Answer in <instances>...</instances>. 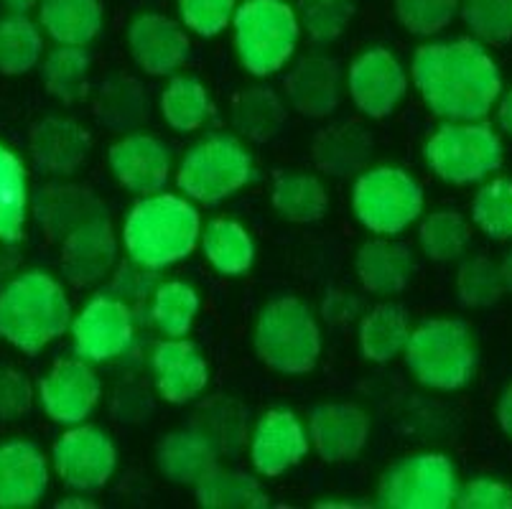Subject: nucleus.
Here are the masks:
<instances>
[{"label": "nucleus", "mask_w": 512, "mask_h": 509, "mask_svg": "<svg viewBox=\"0 0 512 509\" xmlns=\"http://www.w3.org/2000/svg\"><path fill=\"white\" fill-rule=\"evenodd\" d=\"M31 158L49 174H74L87 161L92 138L77 120L44 118L31 128Z\"/></svg>", "instance_id": "b1692460"}, {"label": "nucleus", "mask_w": 512, "mask_h": 509, "mask_svg": "<svg viewBox=\"0 0 512 509\" xmlns=\"http://www.w3.org/2000/svg\"><path fill=\"white\" fill-rule=\"evenodd\" d=\"M273 207L288 222H319L329 207V196L324 184L309 174H283L273 184Z\"/></svg>", "instance_id": "473e14b6"}, {"label": "nucleus", "mask_w": 512, "mask_h": 509, "mask_svg": "<svg viewBox=\"0 0 512 509\" xmlns=\"http://www.w3.org/2000/svg\"><path fill=\"white\" fill-rule=\"evenodd\" d=\"M133 311L113 293L92 298L74 319V352L87 362H107L128 352L133 342Z\"/></svg>", "instance_id": "f8f14e48"}, {"label": "nucleus", "mask_w": 512, "mask_h": 509, "mask_svg": "<svg viewBox=\"0 0 512 509\" xmlns=\"http://www.w3.org/2000/svg\"><path fill=\"white\" fill-rule=\"evenodd\" d=\"M232 23L237 56L255 77L281 72L299 44V16L286 0H245Z\"/></svg>", "instance_id": "39448f33"}, {"label": "nucleus", "mask_w": 512, "mask_h": 509, "mask_svg": "<svg viewBox=\"0 0 512 509\" xmlns=\"http://www.w3.org/2000/svg\"><path fill=\"white\" fill-rule=\"evenodd\" d=\"M395 16L418 36L439 34L454 21L462 0H393Z\"/></svg>", "instance_id": "49530a36"}, {"label": "nucleus", "mask_w": 512, "mask_h": 509, "mask_svg": "<svg viewBox=\"0 0 512 509\" xmlns=\"http://www.w3.org/2000/svg\"><path fill=\"white\" fill-rule=\"evenodd\" d=\"M309 438L327 464L355 459L370 438V418L352 403H327L311 410Z\"/></svg>", "instance_id": "6ab92c4d"}, {"label": "nucleus", "mask_w": 512, "mask_h": 509, "mask_svg": "<svg viewBox=\"0 0 512 509\" xmlns=\"http://www.w3.org/2000/svg\"><path fill=\"white\" fill-rule=\"evenodd\" d=\"M502 280H505V291H512V252H507L505 263L500 265Z\"/></svg>", "instance_id": "bf43d9fd"}, {"label": "nucleus", "mask_w": 512, "mask_h": 509, "mask_svg": "<svg viewBox=\"0 0 512 509\" xmlns=\"http://www.w3.org/2000/svg\"><path fill=\"white\" fill-rule=\"evenodd\" d=\"M462 16L482 41L490 44L512 41V0H464Z\"/></svg>", "instance_id": "a18cd8bd"}, {"label": "nucleus", "mask_w": 512, "mask_h": 509, "mask_svg": "<svg viewBox=\"0 0 512 509\" xmlns=\"http://www.w3.org/2000/svg\"><path fill=\"white\" fill-rule=\"evenodd\" d=\"M202 235L194 204L174 194L146 196L130 209L123 242L130 260L153 270H164L192 255Z\"/></svg>", "instance_id": "f03ea898"}, {"label": "nucleus", "mask_w": 512, "mask_h": 509, "mask_svg": "<svg viewBox=\"0 0 512 509\" xmlns=\"http://www.w3.org/2000/svg\"><path fill=\"white\" fill-rule=\"evenodd\" d=\"M411 326L408 311L398 303H380L362 319L360 347L370 362H390L406 352Z\"/></svg>", "instance_id": "7c9ffc66"}, {"label": "nucleus", "mask_w": 512, "mask_h": 509, "mask_svg": "<svg viewBox=\"0 0 512 509\" xmlns=\"http://www.w3.org/2000/svg\"><path fill=\"white\" fill-rule=\"evenodd\" d=\"M355 265L362 288L375 296H393V293L406 291L416 270L411 247L395 240L365 242L357 252Z\"/></svg>", "instance_id": "bb28decb"}, {"label": "nucleus", "mask_w": 512, "mask_h": 509, "mask_svg": "<svg viewBox=\"0 0 512 509\" xmlns=\"http://www.w3.org/2000/svg\"><path fill=\"white\" fill-rule=\"evenodd\" d=\"M34 212L49 240L62 242L77 227L107 214V209L87 186L49 184L34 194Z\"/></svg>", "instance_id": "5701e85b"}, {"label": "nucleus", "mask_w": 512, "mask_h": 509, "mask_svg": "<svg viewBox=\"0 0 512 509\" xmlns=\"http://www.w3.org/2000/svg\"><path fill=\"white\" fill-rule=\"evenodd\" d=\"M158 286L161 283H158L156 270L146 268V265L136 263V260H128V263H123L115 270L113 283H110V291L107 293H113V296H118L125 303H138L153 296Z\"/></svg>", "instance_id": "09e8293b"}, {"label": "nucleus", "mask_w": 512, "mask_h": 509, "mask_svg": "<svg viewBox=\"0 0 512 509\" xmlns=\"http://www.w3.org/2000/svg\"><path fill=\"white\" fill-rule=\"evenodd\" d=\"M26 207H29V189H26L23 163L8 148L0 146V240H21Z\"/></svg>", "instance_id": "e433bc0d"}, {"label": "nucleus", "mask_w": 512, "mask_h": 509, "mask_svg": "<svg viewBox=\"0 0 512 509\" xmlns=\"http://www.w3.org/2000/svg\"><path fill=\"white\" fill-rule=\"evenodd\" d=\"M197 502L207 509H263L271 504L258 479L245 471L214 466L194 487Z\"/></svg>", "instance_id": "c756f323"}, {"label": "nucleus", "mask_w": 512, "mask_h": 509, "mask_svg": "<svg viewBox=\"0 0 512 509\" xmlns=\"http://www.w3.org/2000/svg\"><path fill=\"white\" fill-rule=\"evenodd\" d=\"M107 161L115 179L136 194H158L171 174V151L148 133L123 135L110 146Z\"/></svg>", "instance_id": "dca6fc26"}, {"label": "nucleus", "mask_w": 512, "mask_h": 509, "mask_svg": "<svg viewBox=\"0 0 512 509\" xmlns=\"http://www.w3.org/2000/svg\"><path fill=\"white\" fill-rule=\"evenodd\" d=\"M59 509H67V507H79V509H92L97 507L95 502H87V499H79V497H72V499H64V502H57Z\"/></svg>", "instance_id": "052dcab7"}, {"label": "nucleus", "mask_w": 512, "mask_h": 509, "mask_svg": "<svg viewBox=\"0 0 512 509\" xmlns=\"http://www.w3.org/2000/svg\"><path fill=\"white\" fill-rule=\"evenodd\" d=\"M456 507L462 509H512V489L492 479H477L456 497Z\"/></svg>", "instance_id": "3c124183"}, {"label": "nucleus", "mask_w": 512, "mask_h": 509, "mask_svg": "<svg viewBox=\"0 0 512 509\" xmlns=\"http://www.w3.org/2000/svg\"><path fill=\"white\" fill-rule=\"evenodd\" d=\"M235 11V0H179V13L186 28L207 39L222 34L227 23L235 18Z\"/></svg>", "instance_id": "de8ad7c7"}, {"label": "nucleus", "mask_w": 512, "mask_h": 509, "mask_svg": "<svg viewBox=\"0 0 512 509\" xmlns=\"http://www.w3.org/2000/svg\"><path fill=\"white\" fill-rule=\"evenodd\" d=\"M426 161L449 184H472L497 171L502 143L484 123H446L426 143Z\"/></svg>", "instance_id": "1a4fd4ad"}, {"label": "nucleus", "mask_w": 512, "mask_h": 509, "mask_svg": "<svg viewBox=\"0 0 512 509\" xmlns=\"http://www.w3.org/2000/svg\"><path fill=\"white\" fill-rule=\"evenodd\" d=\"M161 115L179 133L199 130L212 115L207 87L197 77H174L161 95Z\"/></svg>", "instance_id": "f704fd0d"}, {"label": "nucleus", "mask_w": 512, "mask_h": 509, "mask_svg": "<svg viewBox=\"0 0 512 509\" xmlns=\"http://www.w3.org/2000/svg\"><path fill=\"white\" fill-rule=\"evenodd\" d=\"M51 459L69 489L100 492L118 466V451L105 431L95 426H77L59 436Z\"/></svg>", "instance_id": "9b49d317"}, {"label": "nucleus", "mask_w": 512, "mask_h": 509, "mask_svg": "<svg viewBox=\"0 0 512 509\" xmlns=\"http://www.w3.org/2000/svg\"><path fill=\"white\" fill-rule=\"evenodd\" d=\"M199 314V296L181 280L161 283L153 293L151 319L166 336H186Z\"/></svg>", "instance_id": "ea45409f"}, {"label": "nucleus", "mask_w": 512, "mask_h": 509, "mask_svg": "<svg viewBox=\"0 0 512 509\" xmlns=\"http://www.w3.org/2000/svg\"><path fill=\"white\" fill-rule=\"evenodd\" d=\"M456 293H459L462 306L467 308L492 306L505 293L502 270L487 258L467 260L456 275Z\"/></svg>", "instance_id": "37998d69"}, {"label": "nucleus", "mask_w": 512, "mask_h": 509, "mask_svg": "<svg viewBox=\"0 0 512 509\" xmlns=\"http://www.w3.org/2000/svg\"><path fill=\"white\" fill-rule=\"evenodd\" d=\"M288 112L281 97L268 87H250L232 102V128L253 143H268L286 125Z\"/></svg>", "instance_id": "c85d7f7f"}, {"label": "nucleus", "mask_w": 512, "mask_h": 509, "mask_svg": "<svg viewBox=\"0 0 512 509\" xmlns=\"http://www.w3.org/2000/svg\"><path fill=\"white\" fill-rule=\"evenodd\" d=\"M255 352L271 370L306 375L321 354V331L301 298L283 296L260 311L255 324Z\"/></svg>", "instance_id": "20e7f679"}, {"label": "nucleus", "mask_w": 512, "mask_h": 509, "mask_svg": "<svg viewBox=\"0 0 512 509\" xmlns=\"http://www.w3.org/2000/svg\"><path fill=\"white\" fill-rule=\"evenodd\" d=\"M49 466L31 441L0 443V509H29L44 499Z\"/></svg>", "instance_id": "4be33fe9"}, {"label": "nucleus", "mask_w": 512, "mask_h": 509, "mask_svg": "<svg viewBox=\"0 0 512 509\" xmlns=\"http://www.w3.org/2000/svg\"><path fill=\"white\" fill-rule=\"evenodd\" d=\"M3 3H6V6L11 8V11L26 13V11H29V8H34L36 3H39V0H3Z\"/></svg>", "instance_id": "13d9d810"}, {"label": "nucleus", "mask_w": 512, "mask_h": 509, "mask_svg": "<svg viewBox=\"0 0 512 509\" xmlns=\"http://www.w3.org/2000/svg\"><path fill=\"white\" fill-rule=\"evenodd\" d=\"M189 36L169 16L146 13L128 28V49L143 72L153 77L176 72L189 56Z\"/></svg>", "instance_id": "f3484780"}, {"label": "nucleus", "mask_w": 512, "mask_h": 509, "mask_svg": "<svg viewBox=\"0 0 512 509\" xmlns=\"http://www.w3.org/2000/svg\"><path fill=\"white\" fill-rule=\"evenodd\" d=\"M372 135L365 125L360 123H339L319 130L311 143V156L319 171L329 176L360 174L372 158Z\"/></svg>", "instance_id": "393cba45"}, {"label": "nucleus", "mask_w": 512, "mask_h": 509, "mask_svg": "<svg viewBox=\"0 0 512 509\" xmlns=\"http://www.w3.org/2000/svg\"><path fill=\"white\" fill-rule=\"evenodd\" d=\"M34 405V387L23 372L0 367V420H16Z\"/></svg>", "instance_id": "8fccbe9b"}, {"label": "nucleus", "mask_w": 512, "mask_h": 509, "mask_svg": "<svg viewBox=\"0 0 512 509\" xmlns=\"http://www.w3.org/2000/svg\"><path fill=\"white\" fill-rule=\"evenodd\" d=\"M202 250L212 268L222 275H240L253 268V237L232 219H212L202 232Z\"/></svg>", "instance_id": "2f4dec72"}, {"label": "nucleus", "mask_w": 512, "mask_h": 509, "mask_svg": "<svg viewBox=\"0 0 512 509\" xmlns=\"http://www.w3.org/2000/svg\"><path fill=\"white\" fill-rule=\"evenodd\" d=\"M102 385L87 359H62L41 380L39 398L46 415L64 426H77L97 408Z\"/></svg>", "instance_id": "4468645a"}, {"label": "nucleus", "mask_w": 512, "mask_h": 509, "mask_svg": "<svg viewBox=\"0 0 512 509\" xmlns=\"http://www.w3.org/2000/svg\"><path fill=\"white\" fill-rule=\"evenodd\" d=\"M192 428L204 433L217 446L220 456H237L245 446V438H248L245 410L230 398H217L212 403L202 405V410L194 415Z\"/></svg>", "instance_id": "c9c22d12"}, {"label": "nucleus", "mask_w": 512, "mask_h": 509, "mask_svg": "<svg viewBox=\"0 0 512 509\" xmlns=\"http://www.w3.org/2000/svg\"><path fill=\"white\" fill-rule=\"evenodd\" d=\"M72 321L67 293L51 275L29 270L0 291V336L26 354H39Z\"/></svg>", "instance_id": "7ed1b4c3"}, {"label": "nucleus", "mask_w": 512, "mask_h": 509, "mask_svg": "<svg viewBox=\"0 0 512 509\" xmlns=\"http://www.w3.org/2000/svg\"><path fill=\"white\" fill-rule=\"evenodd\" d=\"M309 454V436L291 410H268L255 426L250 461L263 476H278Z\"/></svg>", "instance_id": "a211bd4d"}, {"label": "nucleus", "mask_w": 512, "mask_h": 509, "mask_svg": "<svg viewBox=\"0 0 512 509\" xmlns=\"http://www.w3.org/2000/svg\"><path fill=\"white\" fill-rule=\"evenodd\" d=\"M220 451L197 428L174 431L161 438L156 448L158 469L174 484L197 487L204 476L217 466Z\"/></svg>", "instance_id": "a878e982"}, {"label": "nucleus", "mask_w": 512, "mask_h": 509, "mask_svg": "<svg viewBox=\"0 0 512 509\" xmlns=\"http://www.w3.org/2000/svg\"><path fill=\"white\" fill-rule=\"evenodd\" d=\"M472 217L482 232L492 240H510L512 237V181L495 179L482 186L474 196Z\"/></svg>", "instance_id": "79ce46f5"}, {"label": "nucleus", "mask_w": 512, "mask_h": 509, "mask_svg": "<svg viewBox=\"0 0 512 509\" xmlns=\"http://www.w3.org/2000/svg\"><path fill=\"white\" fill-rule=\"evenodd\" d=\"M39 21L59 44L85 46L100 34L102 6L100 0H41Z\"/></svg>", "instance_id": "cd10ccee"}, {"label": "nucleus", "mask_w": 512, "mask_h": 509, "mask_svg": "<svg viewBox=\"0 0 512 509\" xmlns=\"http://www.w3.org/2000/svg\"><path fill=\"white\" fill-rule=\"evenodd\" d=\"M360 308V301H355L352 296H342V293H332L324 303V316L332 321H347L355 316V311Z\"/></svg>", "instance_id": "864d4df0"}, {"label": "nucleus", "mask_w": 512, "mask_h": 509, "mask_svg": "<svg viewBox=\"0 0 512 509\" xmlns=\"http://www.w3.org/2000/svg\"><path fill=\"white\" fill-rule=\"evenodd\" d=\"M41 51L44 41L39 28L23 13L0 18V74L6 77L26 74L39 64Z\"/></svg>", "instance_id": "58836bf2"}, {"label": "nucleus", "mask_w": 512, "mask_h": 509, "mask_svg": "<svg viewBox=\"0 0 512 509\" xmlns=\"http://www.w3.org/2000/svg\"><path fill=\"white\" fill-rule=\"evenodd\" d=\"M406 362L418 382L434 390H459L477 370V347L464 321L431 319L411 331Z\"/></svg>", "instance_id": "423d86ee"}, {"label": "nucleus", "mask_w": 512, "mask_h": 509, "mask_svg": "<svg viewBox=\"0 0 512 509\" xmlns=\"http://www.w3.org/2000/svg\"><path fill=\"white\" fill-rule=\"evenodd\" d=\"M301 23L314 44H332L355 16L352 0H296Z\"/></svg>", "instance_id": "c03bdc74"}, {"label": "nucleus", "mask_w": 512, "mask_h": 509, "mask_svg": "<svg viewBox=\"0 0 512 509\" xmlns=\"http://www.w3.org/2000/svg\"><path fill=\"white\" fill-rule=\"evenodd\" d=\"M411 72L423 102L451 123L482 120L502 87L497 64L472 39L421 46Z\"/></svg>", "instance_id": "f257e3e1"}, {"label": "nucleus", "mask_w": 512, "mask_h": 509, "mask_svg": "<svg viewBox=\"0 0 512 509\" xmlns=\"http://www.w3.org/2000/svg\"><path fill=\"white\" fill-rule=\"evenodd\" d=\"M469 224L454 209H441V212L428 214L421 222L418 240H421L423 252L436 263H449L464 255L469 245Z\"/></svg>", "instance_id": "a19ab883"}, {"label": "nucleus", "mask_w": 512, "mask_h": 509, "mask_svg": "<svg viewBox=\"0 0 512 509\" xmlns=\"http://www.w3.org/2000/svg\"><path fill=\"white\" fill-rule=\"evenodd\" d=\"M406 92V69L388 49H367L349 67V95L367 118H388Z\"/></svg>", "instance_id": "ddd939ff"}, {"label": "nucleus", "mask_w": 512, "mask_h": 509, "mask_svg": "<svg viewBox=\"0 0 512 509\" xmlns=\"http://www.w3.org/2000/svg\"><path fill=\"white\" fill-rule=\"evenodd\" d=\"M16 242H0V275L11 273L21 263V252L16 250Z\"/></svg>", "instance_id": "5fc2aeb1"}, {"label": "nucleus", "mask_w": 512, "mask_h": 509, "mask_svg": "<svg viewBox=\"0 0 512 509\" xmlns=\"http://www.w3.org/2000/svg\"><path fill=\"white\" fill-rule=\"evenodd\" d=\"M283 87L293 110L314 120L327 118L342 100V69L329 56L309 54L293 64Z\"/></svg>", "instance_id": "412c9836"}, {"label": "nucleus", "mask_w": 512, "mask_h": 509, "mask_svg": "<svg viewBox=\"0 0 512 509\" xmlns=\"http://www.w3.org/2000/svg\"><path fill=\"white\" fill-rule=\"evenodd\" d=\"M253 179V158L232 135H209L186 153L176 184L189 199L217 204Z\"/></svg>", "instance_id": "0eeeda50"}, {"label": "nucleus", "mask_w": 512, "mask_h": 509, "mask_svg": "<svg viewBox=\"0 0 512 509\" xmlns=\"http://www.w3.org/2000/svg\"><path fill=\"white\" fill-rule=\"evenodd\" d=\"M497 418H500L502 431L512 438V385L507 387L505 395H502L500 408H497Z\"/></svg>", "instance_id": "6e6d98bb"}, {"label": "nucleus", "mask_w": 512, "mask_h": 509, "mask_svg": "<svg viewBox=\"0 0 512 509\" xmlns=\"http://www.w3.org/2000/svg\"><path fill=\"white\" fill-rule=\"evenodd\" d=\"M87 72H90V54L82 46L62 44L51 51L44 62V87L51 97L64 105H72L87 92Z\"/></svg>", "instance_id": "4c0bfd02"}, {"label": "nucleus", "mask_w": 512, "mask_h": 509, "mask_svg": "<svg viewBox=\"0 0 512 509\" xmlns=\"http://www.w3.org/2000/svg\"><path fill=\"white\" fill-rule=\"evenodd\" d=\"M497 118H500V125L505 133L512 135V90L502 97L500 102V112H497Z\"/></svg>", "instance_id": "4d7b16f0"}, {"label": "nucleus", "mask_w": 512, "mask_h": 509, "mask_svg": "<svg viewBox=\"0 0 512 509\" xmlns=\"http://www.w3.org/2000/svg\"><path fill=\"white\" fill-rule=\"evenodd\" d=\"M118 260V240L107 214L90 219L62 240L64 278L74 288H90L100 283Z\"/></svg>", "instance_id": "2eb2a0df"}, {"label": "nucleus", "mask_w": 512, "mask_h": 509, "mask_svg": "<svg viewBox=\"0 0 512 509\" xmlns=\"http://www.w3.org/2000/svg\"><path fill=\"white\" fill-rule=\"evenodd\" d=\"M151 410V398L148 392L141 390V387H123V390L115 395L113 413L118 415V420L123 423H136V420H143Z\"/></svg>", "instance_id": "603ef678"}, {"label": "nucleus", "mask_w": 512, "mask_h": 509, "mask_svg": "<svg viewBox=\"0 0 512 509\" xmlns=\"http://www.w3.org/2000/svg\"><path fill=\"white\" fill-rule=\"evenodd\" d=\"M151 367L156 375V387L166 403L184 405L199 398L209 382V367L197 344L181 336H171L158 342L151 354Z\"/></svg>", "instance_id": "aec40b11"}, {"label": "nucleus", "mask_w": 512, "mask_h": 509, "mask_svg": "<svg viewBox=\"0 0 512 509\" xmlns=\"http://www.w3.org/2000/svg\"><path fill=\"white\" fill-rule=\"evenodd\" d=\"M456 469L441 454H418L390 466L377 487V504L388 509H446L456 504Z\"/></svg>", "instance_id": "9d476101"}, {"label": "nucleus", "mask_w": 512, "mask_h": 509, "mask_svg": "<svg viewBox=\"0 0 512 509\" xmlns=\"http://www.w3.org/2000/svg\"><path fill=\"white\" fill-rule=\"evenodd\" d=\"M352 207L375 235H400L423 212V189L403 168H370L357 179Z\"/></svg>", "instance_id": "6e6552de"}, {"label": "nucleus", "mask_w": 512, "mask_h": 509, "mask_svg": "<svg viewBox=\"0 0 512 509\" xmlns=\"http://www.w3.org/2000/svg\"><path fill=\"white\" fill-rule=\"evenodd\" d=\"M148 118V100L133 77H115L102 84L97 120L115 133H130Z\"/></svg>", "instance_id": "72a5a7b5"}]
</instances>
